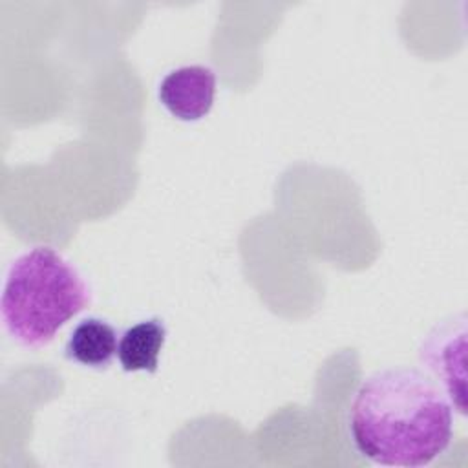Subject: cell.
Returning a JSON list of instances; mask_svg holds the SVG:
<instances>
[{
  "label": "cell",
  "mask_w": 468,
  "mask_h": 468,
  "mask_svg": "<svg viewBox=\"0 0 468 468\" xmlns=\"http://www.w3.org/2000/svg\"><path fill=\"white\" fill-rule=\"evenodd\" d=\"M166 325L163 318L152 316L132 324L119 338L117 358L126 373H155L159 356L166 342Z\"/></svg>",
  "instance_id": "cell-6"
},
{
  "label": "cell",
  "mask_w": 468,
  "mask_h": 468,
  "mask_svg": "<svg viewBox=\"0 0 468 468\" xmlns=\"http://www.w3.org/2000/svg\"><path fill=\"white\" fill-rule=\"evenodd\" d=\"M91 303V289L79 269L51 247H33L5 272L0 316L20 346L38 349Z\"/></svg>",
  "instance_id": "cell-2"
},
{
  "label": "cell",
  "mask_w": 468,
  "mask_h": 468,
  "mask_svg": "<svg viewBox=\"0 0 468 468\" xmlns=\"http://www.w3.org/2000/svg\"><path fill=\"white\" fill-rule=\"evenodd\" d=\"M466 316L437 324L419 347L420 364L441 382L452 408L466 413Z\"/></svg>",
  "instance_id": "cell-3"
},
{
  "label": "cell",
  "mask_w": 468,
  "mask_h": 468,
  "mask_svg": "<svg viewBox=\"0 0 468 468\" xmlns=\"http://www.w3.org/2000/svg\"><path fill=\"white\" fill-rule=\"evenodd\" d=\"M347 430L360 457L380 466L420 468L448 450L453 408L424 371L386 367L355 391Z\"/></svg>",
  "instance_id": "cell-1"
},
{
  "label": "cell",
  "mask_w": 468,
  "mask_h": 468,
  "mask_svg": "<svg viewBox=\"0 0 468 468\" xmlns=\"http://www.w3.org/2000/svg\"><path fill=\"white\" fill-rule=\"evenodd\" d=\"M117 329L104 318H82L69 333L64 356L79 366L91 369H106L117 356Z\"/></svg>",
  "instance_id": "cell-5"
},
{
  "label": "cell",
  "mask_w": 468,
  "mask_h": 468,
  "mask_svg": "<svg viewBox=\"0 0 468 468\" xmlns=\"http://www.w3.org/2000/svg\"><path fill=\"white\" fill-rule=\"evenodd\" d=\"M216 84V73L208 66H181L161 79L157 99L176 119L192 122L203 119L212 110Z\"/></svg>",
  "instance_id": "cell-4"
}]
</instances>
